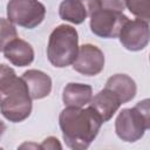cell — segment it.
I'll list each match as a JSON object with an SVG mask.
<instances>
[{
	"label": "cell",
	"mask_w": 150,
	"mask_h": 150,
	"mask_svg": "<svg viewBox=\"0 0 150 150\" xmlns=\"http://www.w3.org/2000/svg\"><path fill=\"white\" fill-rule=\"evenodd\" d=\"M40 145H41V149H52V150H54V149H62V145L60 144L59 139L56 137H53V136L47 137L46 139H43V142Z\"/></svg>",
	"instance_id": "cell-19"
},
{
	"label": "cell",
	"mask_w": 150,
	"mask_h": 150,
	"mask_svg": "<svg viewBox=\"0 0 150 150\" xmlns=\"http://www.w3.org/2000/svg\"><path fill=\"white\" fill-rule=\"evenodd\" d=\"M0 96L1 114L9 122H22L30 115L33 98L28 87L25 80L18 77L15 71L6 64H1Z\"/></svg>",
	"instance_id": "cell-2"
},
{
	"label": "cell",
	"mask_w": 150,
	"mask_h": 150,
	"mask_svg": "<svg viewBox=\"0 0 150 150\" xmlns=\"http://www.w3.org/2000/svg\"><path fill=\"white\" fill-rule=\"evenodd\" d=\"M4 56L16 67L29 66L34 60L33 47L22 39H14L1 48Z\"/></svg>",
	"instance_id": "cell-10"
},
{
	"label": "cell",
	"mask_w": 150,
	"mask_h": 150,
	"mask_svg": "<svg viewBox=\"0 0 150 150\" xmlns=\"http://www.w3.org/2000/svg\"><path fill=\"white\" fill-rule=\"evenodd\" d=\"M103 123L101 116L90 105L86 109L66 107L59 116L62 137L67 146L74 150L87 149L96 138Z\"/></svg>",
	"instance_id": "cell-1"
},
{
	"label": "cell",
	"mask_w": 150,
	"mask_h": 150,
	"mask_svg": "<svg viewBox=\"0 0 150 150\" xmlns=\"http://www.w3.org/2000/svg\"><path fill=\"white\" fill-rule=\"evenodd\" d=\"M122 102L118 96L108 88H103L95 96H93L89 105L101 116L103 122L109 121L121 107Z\"/></svg>",
	"instance_id": "cell-11"
},
{
	"label": "cell",
	"mask_w": 150,
	"mask_h": 150,
	"mask_svg": "<svg viewBox=\"0 0 150 150\" xmlns=\"http://www.w3.org/2000/svg\"><path fill=\"white\" fill-rule=\"evenodd\" d=\"M122 46L131 52H138L146 47L150 41V27L148 22L136 19L128 20L118 35Z\"/></svg>",
	"instance_id": "cell-7"
},
{
	"label": "cell",
	"mask_w": 150,
	"mask_h": 150,
	"mask_svg": "<svg viewBox=\"0 0 150 150\" xmlns=\"http://www.w3.org/2000/svg\"><path fill=\"white\" fill-rule=\"evenodd\" d=\"M73 68L82 75L95 76L104 68V54L94 45H82L79 48L75 61L73 62Z\"/></svg>",
	"instance_id": "cell-8"
},
{
	"label": "cell",
	"mask_w": 150,
	"mask_h": 150,
	"mask_svg": "<svg viewBox=\"0 0 150 150\" xmlns=\"http://www.w3.org/2000/svg\"><path fill=\"white\" fill-rule=\"evenodd\" d=\"M125 7L137 19L150 22V0H124Z\"/></svg>",
	"instance_id": "cell-15"
},
{
	"label": "cell",
	"mask_w": 150,
	"mask_h": 150,
	"mask_svg": "<svg viewBox=\"0 0 150 150\" xmlns=\"http://www.w3.org/2000/svg\"><path fill=\"white\" fill-rule=\"evenodd\" d=\"M100 8V0H63L59 7V15L64 21L80 25Z\"/></svg>",
	"instance_id": "cell-9"
},
{
	"label": "cell",
	"mask_w": 150,
	"mask_h": 150,
	"mask_svg": "<svg viewBox=\"0 0 150 150\" xmlns=\"http://www.w3.org/2000/svg\"><path fill=\"white\" fill-rule=\"evenodd\" d=\"M145 129L144 121L135 107L123 109L115 121V131L124 142L132 143L141 139Z\"/></svg>",
	"instance_id": "cell-6"
},
{
	"label": "cell",
	"mask_w": 150,
	"mask_h": 150,
	"mask_svg": "<svg viewBox=\"0 0 150 150\" xmlns=\"http://www.w3.org/2000/svg\"><path fill=\"white\" fill-rule=\"evenodd\" d=\"M135 108L139 112L141 117L143 118L145 128L150 129V98H145V100L139 101L135 105Z\"/></svg>",
	"instance_id": "cell-17"
},
{
	"label": "cell",
	"mask_w": 150,
	"mask_h": 150,
	"mask_svg": "<svg viewBox=\"0 0 150 150\" xmlns=\"http://www.w3.org/2000/svg\"><path fill=\"white\" fill-rule=\"evenodd\" d=\"M77 30L68 25H60L49 35L47 56L49 62L57 68L73 64L79 53Z\"/></svg>",
	"instance_id": "cell-3"
},
{
	"label": "cell",
	"mask_w": 150,
	"mask_h": 150,
	"mask_svg": "<svg viewBox=\"0 0 150 150\" xmlns=\"http://www.w3.org/2000/svg\"><path fill=\"white\" fill-rule=\"evenodd\" d=\"M22 79L25 80L33 100H41L48 96L52 91V79L41 70L29 69L23 73Z\"/></svg>",
	"instance_id": "cell-12"
},
{
	"label": "cell",
	"mask_w": 150,
	"mask_h": 150,
	"mask_svg": "<svg viewBox=\"0 0 150 150\" xmlns=\"http://www.w3.org/2000/svg\"><path fill=\"white\" fill-rule=\"evenodd\" d=\"M128 20V16L123 12L101 7L90 15V30L100 38L114 39L120 35L121 29Z\"/></svg>",
	"instance_id": "cell-5"
},
{
	"label": "cell",
	"mask_w": 150,
	"mask_h": 150,
	"mask_svg": "<svg viewBox=\"0 0 150 150\" xmlns=\"http://www.w3.org/2000/svg\"><path fill=\"white\" fill-rule=\"evenodd\" d=\"M149 61H150V56H149Z\"/></svg>",
	"instance_id": "cell-20"
},
{
	"label": "cell",
	"mask_w": 150,
	"mask_h": 150,
	"mask_svg": "<svg viewBox=\"0 0 150 150\" xmlns=\"http://www.w3.org/2000/svg\"><path fill=\"white\" fill-rule=\"evenodd\" d=\"M46 15L43 4L38 0H9L7 4V16L14 25L23 28H35Z\"/></svg>",
	"instance_id": "cell-4"
},
{
	"label": "cell",
	"mask_w": 150,
	"mask_h": 150,
	"mask_svg": "<svg viewBox=\"0 0 150 150\" xmlns=\"http://www.w3.org/2000/svg\"><path fill=\"white\" fill-rule=\"evenodd\" d=\"M16 38H18V33L14 27V23L8 19L2 18L1 19V48Z\"/></svg>",
	"instance_id": "cell-16"
},
{
	"label": "cell",
	"mask_w": 150,
	"mask_h": 150,
	"mask_svg": "<svg viewBox=\"0 0 150 150\" xmlns=\"http://www.w3.org/2000/svg\"><path fill=\"white\" fill-rule=\"evenodd\" d=\"M93 98V88L83 83H68L63 88L62 101L66 107L82 108L90 103Z\"/></svg>",
	"instance_id": "cell-13"
},
{
	"label": "cell",
	"mask_w": 150,
	"mask_h": 150,
	"mask_svg": "<svg viewBox=\"0 0 150 150\" xmlns=\"http://www.w3.org/2000/svg\"><path fill=\"white\" fill-rule=\"evenodd\" d=\"M101 7L105 9H111L116 12H123L125 9L124 0H100Z\"/></svg>",
	"instance_id": "cell-18"
},
{
	"label": "cell",
	"mask_w": 150,
	"mask_h": 150,
	"mask_svg": "<svg viewBox=\"0 0 150 150\" xmlns=\"http://www.w3.org/2000/svg\"><path fill=\"white\" fill-rule=\"evenodd\" d=\"M105 88L114 91L122 103L131 101L136 96L137 87L135 81L127 74H115L107 80Z\"/></svg>",
	"instance_id": "cell-14"
}]
</instances>
